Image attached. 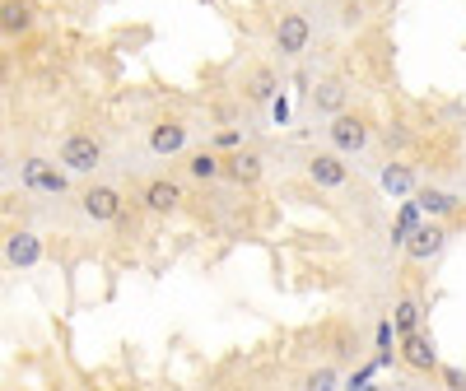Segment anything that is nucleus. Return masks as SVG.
Returning <instances> with one entry per match:
<instances>
[{
  "mask_svg": "<svg viewBox=\"0 0 466 391\" xmlns=\"http://www.w3.org/2000/svg\"><path fill=\"white\" fill-rule=\"evenodd\" d=\"M242 89H248L252 103H276V89H280V84H276V75H270V70H252Z\"/></svg>",
  "mask_w": 466,
  "mask_h": 391,
  "instance_id": "18",
  "label": "nucleus"
},
{
  "mask_svg": "<svg viewBox=\"0 0 466 391\" xmlns=\"http://www.w3.org/2000/svg\"><path fill=\"white\" fill-rule=\"evenodd\" d=\"M308 38H313V28H308L304 14L285 10V14L276 19V51H280V56H304Z\"/></svg>",
  "mask_w": 466,
  "mask_h": 391,
  "instance_id": "6",
  "label": "nucleus"
},
{
  "mask_svg": "<svg viewBox=\"0 0 466 391\" xmlns=\"http://www.w3.org/2000/svg\"><path fill=\"white\" fill-rule=\"evenodd\" d=\"M416 205H420L425 214H452V210H457V196H452V191H438V186H425V191L416 196Z\"/></svg>",
  "mask_w": 466,
  "mask_h": 391,
  "instance_id": "17",
  "label": "nucleus"
},
{
  "mask_svg": "<svg viewBox=\"0 0 466 391\" xmlns=\"http://www.w3.org/2000/svg\"><path fill=\"white\" fill-rule=\"evenodd\" d=\"M326 140H332L336 154H364L369 150V122L360 117V112H336L332 126H326Z\"/></svg>",
  "mask_w": 466,
  "mask_h": 391,
  "instance_id": "2",
  "label": "nucleus"
},
{
  "mask_svg": "<svg viewBox=\"0 0 466 391\" xmlns=\"http://www.w3.org/2000/svg\"><path fill=\"white\" fill-rule=\"evenodd\" d=\"M150 150H154L159 159H173V154H182V150H187V126H182L178 117L159 122V126L150 131Z\"/></svg>",
  "mask_w": 466,
  "mask_h": 391,
  "instance_id": "12",
  "label": "nucleus"
},
{
  "mask_svg": "<svg viewBox=\"0 0 466 391\" xmlns=\"http://www.w3.org/2000/svg\"><path fill=\"white\" fill-rule=\"evenodd\" d=\"M23 186L38 196H61L70 186V173L51 159H23Z\"/></svg>",
  "mask_w": 466,
  "mask_h": 391,
  "instance_id": "3",
  "label": "nucleus"
},
{
  "mask_svg": "<svg viewBox=\"0 0 466 391\" xmlns=\"http://www.w3.org/2000/svg\"><path fill=\"white\" fill-rule=\"evenodd\" d=\"M308 182H313V186H326V191L345 186V182H350L345 154H336V150H326V154H313V159H308Z\"/></svg>",
  "mask_w": 466,
  "mask_h": 391,
  "instance_id": "8",
  "label": "nucleus"
},
{
  "mask_svg": "<svg viewBox=\"0 0 466 391\" xmlns=\"http://www.w3.org/2000/svg\"><path fill=\"white\" fill-rule=\"evenodd\" d=\"M215 145H219V150H233V145H238V131H224V135L215 140Z\"/></svg>",
  "mask_w": 466,
  "mask_h": 391,
  "instance_id": "22",
  "label": "nucleus"
},
{
  "mask_svg": "<svg viewBox=\"0 0 466 391\" xmlns=\"http://www.w3.org/2000/svg\"><path fill=\"white\" fill-rule=\"evenodd\" d=\"M420 317H425V307H420L416 298H401V303L392 307V322H397L401 335H406V331H420Z\"/></svg>",
  "mask_w": 466,
  "mask_h": 391,
  "instance_id": "19",
  "label": "nucleus"
},
{
  "mask_svg": "<svg viewBox=\"0 0 466 391\" xmlns=\"http://www.w3.org/2000/svg\"><path fill=\"white\" fill-rule=\"evenodd\" d=\"M443 247H448V229H443V223H416L410 238H406V257L410 261H434Z\"/></svg>",
  "mask_w": 466,
  "mask_h": 391,
  "instance_id": "7",
  "label": "nucleus"
},
{
  "mask_svg": "<svg viewBox=\"0 0 466 391\" xmlns=\"http://www.w3.org/2000/svg\"><path fill=\"white\" fill-rule=\"evenodd\" d=\"M33 23H38V5H33V0H0V33H5V38L29 33Z\"/></svg>",
  "mask_w": 466,
  "mask_h": 391,
  "instance_id": "9",
  "label": "nucleus"
},
{
  "mask_svg": "<svg viewBox=\"0 0 466 391\" xmlns=\"http://www.w3.org/2000/svg\"><path fill=\"white\" fill-rule=\"evenodd\" d=\"M57 163L66 168L70 177L98 173V163H103V145H98L94 135H85V131H70V135L61 140V150H57Z\"/></svg>",
  "mask_w": 466,
  "mask_h": 391,
  "instance_id": "1",
  "label": "nucleus"
},
{
  "mask_svg": "<svg viewBox=\"0 0 466 391\" xmlns=\"http://www.w3.org/2000/svg\"><path fill=\"white\" fill-rule=\"evenodd\" d=\"M378 182H382V191H388V196H410V191H416V173H410L406 163H388Z\"/></svg>",
  "mask_w": 466,
  "mask_h": 391,
  "instance_id": "15",
  "label": "nucleus"
},
{
  "mask_svg": "<svg viewBox=\"0 0 466 391\" xmlns=\"http://www.w3.org/2000/svg\"><path fill=\"white\" fill-rule=\"evenodd\" d=\"M336 382V373L332 368H317V373H308V386H332Z\"/></svg>",
  "mask_w": 466,
  "mask_h": 391,
  "instance_id": "21",
  "label": "nucleus"
},
{
  "mask_svg": "<svg viewBox=\"0 0 466 391\" xmlns=\"http://www.w3.org/2000/svg\"><path fill=\"white\" fill-rule=\"evenodd\" d=\"M443 382H448V386H466V377H461L457 368H443Z\"/></svg>",
  "mask_w": 466,
  "mask_h": 391,
  "instance_id": "23",
  "label": "nucleus"
},
{
  "mask_svg": "<svg viewBox=\"0 0 466 391\" xmlns=\"http://www.w3.org/2000/svg\"><path fill=\"white\" fill-rule=\"evenodd\" d=\"M79 210H85L89 223H113V219H122V191L98 182V186H89L85 196H79Z\"/></svg>",
  "mask_w": 466,
  "mask_h": 391,
  "instance_id": "4",
  "label": "nucleus"
},
{
  "mask_svg": "<svg viewBox=\"0 0 466 391\" xmlns=\"http://www.w3.org/2000/svg\"><path fill=\"white\" fill-rule=\"evenodd\" d=\"M5 261H10V266H19V270L38 266V261H42V238H38V233H29V229H14V233L5 238Z\"/></svg>",
  "mask_w": 466,
  "mask_h": 391,
  "instance_id": "10",
  "label": "nucleus"
},
{
  "mask_svg": "<svg viewBox=\"0 0 466 391\" xmlns=\"http://www.w3.org/2000/svg\"><path fill=\"white\" fill-rule=\"evenodd\" d=\"M187 173L196 177V182H210V177L224 173V159H219L215 150H201V154H191V159H187Z\"/></svg>",
  "mask_w": 466,
  "mask_h": 391,
  "instance_id": "16",
  "label": "nucleus"
},
{
  "mask_svg": "<svg viewBox=\"0 0 466 391\" xmlns=\"http://www.w3.org/2000/svg\"><path fill=\"white\" fill-rule=\"evenodd\" d=\"M224 177H233L238 186H257L261 182V154H252V150L229 154L224 159Z\"/></svg>",
  "mask_w": 466,
  "mask_h": 391,
  "instance_id": "13",
  "label": "nucleus"
},
{
  "mask_svg": "<svg viewBox=\"0 0 466 391\" xmlns=\"http://www.w3.org/2000/svg\"><path fill=\"white\" fill-rule=\"evenodd\" d=\"M401 363L416 373H438V350L429 331H406L401 335Z\"/></svg>",
  "mask_w": 466,
  "mask_h": 391,
  "instance_id": "5",
  "label": "nucleus"
},
{
  "mask_svg": "<svg viewBox=\"0 0 466 391\" xmlns=\"http://www.w3.org/2000/svg\"><path fill=\"white\" fill-rule=\"evenodd\" d=\"M141 201H145V210H150V214H173V210L182 205V186H178V182H169V177H154V182H145Z\"/></svg>",
  "mask_w": 466,
  "mask_h": 391,
  "instance_id": "11",
  "label": "nucleus"
},
{
  "mask_svg": "<svg viewBox=\"0 0 466 391\" xmlns=\"http://www.w3.org/2000/svg\"><path fill=\"white\" fill-rule=\"evenodd\" d=\"M378 345H382L378 363H392V322H382V326H378Z\"/></svg>",
  "mask_w": 466,
  "mask_h": 391,
  "instance_id": "20",
  "label": "nucleus"
},
{
  "mask_svg": "<svg viewBox=\"0 0 466 391\" xmlns=\"http://www.w3.org/2000/svg\"><path fill=\"white\" fill-rule=\"evenodd\" d=\"M313 107L322 112V117H336V112H345V79H322L313 89Z\"/></svg>",
  "mask_w": 466,
  "mask_h": 391,
  "instance_id": "14",
  "label": "nucleus"
},
{
  "mask_svg": "<svg viewBox=\"0 0 466 391\" xmlns=\"http://www.w3.org/2000/svg\"><path fill=\"white\" fill-rule=\"evenodd\" d=\"M0 173H5V159H0Z\"/></svg>",
  "mask_w": 466,
  "mask_h": 391,
  "instance_id": "24",
  "label": "nucleus"
}]
</instances>
